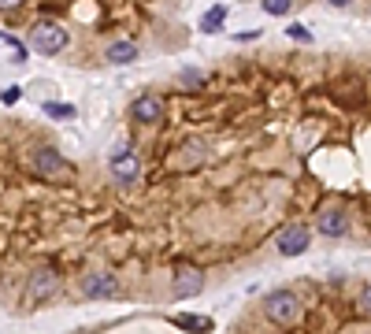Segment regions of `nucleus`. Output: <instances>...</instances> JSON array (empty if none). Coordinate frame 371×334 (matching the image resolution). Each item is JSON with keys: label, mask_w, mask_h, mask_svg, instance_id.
Masks as SVG:
<instances>
[{"label": "nucleus", "mask_w": 371, "mask_h": 334, "mask_svg": "<svg viewBox=\"0 0 371 334\" xmlns=\"http://www.w3.org/2000/svg\"><path fill=\"white\" fill-rule=\"evenodd\" d=\"M260 312H264L275 327H283V331L297 327V323H301V315H304V309H301V301H297L294 290H271V294H264Z\"/></svg>", "instance_id": "1"}, {"label": "nucleus", "mask_w": 371, "mask_h": 334, "mask_svg": "<svg viewBox=\"0 0 371 334\" xmlns=\"http://www.w3.org/2000/svg\"><path fill=\"white\" fill-rule=\"evenodd\" d=\"M67 45H71V34L56 23H38L30 30V49L41 52V56H60Z\"/></svg>", "instance_id": "2"}, {"label": "nucleus", "mask_w": 371, "mask_h": 334, "mask_svg": "<svg viewBox=\"0 0 371 334\" xmlns=\"http://www.w3.org/2000/svg\"><path fill=\"white\" fill-rule=\"evenodd\" d=\"M30 164H34V171H38L41 178H52V182H67V178H71V164L60 156L56 149H49V145L34 152Z\"/></svg>", "instance_id": "3"}, {"label": "nucleus", "mask_w": 371, "mask_h": 334, "mask_svg": "<svg viewBox=\"0 0 371 334\" xmlns=\"http://www.w3.org/2000/svg\"><path fill=\"white\" fill-rule=\"evenodd\" d=\"M60 290V275L56 267H38V272L30 275V283H26V297H30V305H45L52 301Z\"/></svg>", "instance_id": "4"}, {"label": "nucleus", "mask_w": 371, "mask_h": 334, "mask_svg": "<svg viewBox=\"0 0 371 334\" xmlns=\"http://www.w3.org/2000/svg\"><path fill=\"white\" fill-rule=\"evenodd\" d=\"M309 246H312V230L304 227V223H289V227H283V234H278V241H275L278 257H301Z\"/></svg>", "instance_id": "5"}, {"label": "nucleus", "mask_w": 371, "mask_h": 334, "mask_svg": "<svg viewBox=\"0 0 371 334\" xmlns=\"http://www.w3.org/2000/svg\"><path fill=\"white\" fill-rule=\"evenodd\" d=\"M315 230L323 234V238H346L349 234V215L342 204H327V208H320L315 215Z\"/></svg>", "instance_id": "6"}, {"label": "nucleus", "mask_w": 371, "mask_h": 334, "mask_svg": "<svg viewBox=\"0 0 371 334\" xmlns=\"http://www.w3.org/2000/svg\"><path fill=\"white\" fill-rule=\"evenodd\" d=\"M82 297H89V301H101V297H119V278L108 275V272H93L82 278Z\"/></svg>", "instance_id": "7"}, {"label": "nucleus", "mask_w": 371, "mask_h": 334, "mask_svg": "<svg viewBox=\"0 0 371 334\" xmlns=\"http://www.w3.org/2000/svg\"><path fill=\"white\" fill-rule=\"evenodd\" d=\"M112 178L123 182V186H134L141 178V160L134 156V152H126V149H115L112 152Z\"/></svg>", "instance_id": "8"}, {"label": "nucleus", "mask_w": 371, "mask_h": 334, "mask_svg": "<svg viewBox=\"0 0 371 334\" xmlns=\"http://www.w3.org/2000/svg\"><path fill=\"white\" fill-rule=\"evenodd\" d=\"M171 286H175V297H193V294L204 290V272H201V267H193V264H178Z\"/></svg>", "instance_id": "9"}, {"label": "nucleus", "mask_w": 371, "mask_h": 334, "mask_svg": "<svg viewBox=\"0 0 371 334\" xmlns=\"http://www.w3.org/2000/svg\"><path fill=\"white\" fill-rule=\"evenodd\" d=\"M130 119L141 123V126L160 123V119H164V101H160V97H152V93H141L138 101L130 104Z\"/></svg>", "instance_id": "10"}, {"label": "nucleus", "mask_w": 371, "mask_h": 334, "mask_svg": "<svg viewBox=\"0 0 371 334\" xmlns=\"http://www.w3.org/2000/svg\"><path fill=\"white\" fill-rule=\"evenodd\" d=\"M104 60L115 63V67H126V63L138 60V45H134V41H115V45H108V49H104Z\"/></svg>", "instance_id": "11"}, {"label": "nucleus", "mask_w": 371, "mask_h": 334, "mask_svg": "<svg viewBox=\"0 0 371 334\" xmlns=\"http://www.w3.org/2000/svg\"><path fill=\"white\" fill-rule=\"evenodd\" d=\"M223 23H227V4L208 8L204 19H201V34H219V30H223Z\"/></svg>", "instance_id": "12"}, {"label": "nucleus", "mask_w": 371, "mask_h": 334, "mask_svg": "<svg viewBox=\"0 0 371 334\" xmlns=\"http://www.w3.org/2000/svg\"><path fill=\"white\" fill-rule=\"evenodd\" d=\"M41 108H45V115H49V119H56V123L75 119V112H78V108H75V104H67V101H45Z\"/></svg>", "instance_id": "13"}, {"label": "nucleus", "mask_w": 371, "mask_h": 334, "mask_svg": "<svg viewBox=\"0 0 371 334\" xmlns=\"http://www.w3.org/2000/svg\"><path fill=\"white\" fill-rule=\"evenodd\" d=\"M4 45H8V56H12L15 63H26V56H30V49L15 38V34H4Z\"/></svg>", "instance_id": "14"}, {"label": "nucleus", "mask_w": 371, "mask_h": 334, "mask_svg": "<svg viewBox=\"0 0 371 334\" xmlns=\"http://www.w3.org/2000/svg\"><path fill=\"white\" fill-rule=\"evenodd\" d=\"M178 82H182V89H201L204 86V75H201V71H193V67H186L182 75H178Z\"/></svg>", "instance_id": "15"}, {"label": "nucleus", "mask_w": 371, "mask_h": 334, "mask_svg": "<svg viewBox=\"0 0 371 334\" xmlns=\"http://www.w3.org/2000/svg\"><path fill=\"white\" fill-rule=\"evenodd\" d=\"M260 4H264L267 15H286L289 8H294V0H260Z\"/></svg>", "instance_id": "16"}, {"label": "nucleus", "mask_w": 371, "mask_h": 334, "mask_svg": "<svg viewBox=\"0 0 371 334\" xmlns=\"http://www.w3.org/2000/svg\"><path fill=\"white\" fill-rule=\"evenodd\" d=\"M19 97H23V93H19V86H15V89L8 86V89H4V104H15V101H19Z\"/></svg>", "instance_id": "17"}, {"label": "nucleus", "mask_w": 371, "mask_h": 334, "mask_svg": "<svg viewBox=\"0 0 371 334\" xmlns=\"http://www.w3.org/2000/svg\"><path fill=\"white\" fill-rule=\"evenodd\" d=\"M289 38H297V41H312V38H309V30H301V26H289Z\"/></svg>", "instance_id": "18"}, {"label": "nucleus", "mask_w": 371, "mask_h": 334, "mask_svg": "<svg viewBox=\"0 0 371 334\" xmlns=\"http://www.w3.org/2000/svg\"><path fill=\"white\" fill-rule=\"evenodd\" d=\"M360 309H364V312L371 315V286H368V290H364V294H360Z\"/></svg>", "instance_id": "19"}, {"label": "nucleus", "mask_w": 371, "mask_h": 334, "mask_svg": "<svg viewBox=\"0 0 371 334\" xmlns=\"http://www.w3.org/2000/svg\"><path fill=\"white\" fill-rule=\"evenodd\" d=\"M0 4H4V12H12V8H19L23 0H0Z\"/></svg>", "instance_id": "20"}, {"label": "nucleus", "mask_w": 371, "mask_h": 334, "mask_svg": "<svg viewBox=\"0 0 371 334\" xmlns=\"http://www.w3.org/2000/svg\"><path fill=\"white\" fill-rule=\"evenodd\" d=\"M327 4H331V8H349L352 0H327Z\"/></svg>", "instance_id": "21"}]
</instances>
